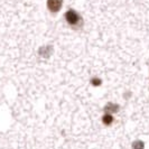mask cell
Instances as JSON below:
<instances>
[{
    "label": "cell",
    "instance_id": "cell-6",
    "mask_svg": "<svg viewBox=\"0 0 149 149\" xmlns=\"http://www.w3.org/2000/svg\"><path fill=\"white\" fill-rule=\"evenodd\" d=\"M92 83H93L94 85H99V84H101V81H100V80H97V79H95V80H93V81H92Z\"/></svg>",
    "mask_w": 149,
    "mask_h": 149
},
{
    "label": "cell",
    "instance_id": "cell-5",
    "mask_svg": "<svg viewBox=\"0 0 149 149\" xmlns=\"http://www.w3.org/2000/svg\"><path fill=\"white\" fill-rule=\"evenodd\" d=\"M131 147H132V149H143L145 148V143L140 140H134L131 143Z\"/></svg>",
    "mask_w": 149,
    "mask_h": 149
},
{
    "label": "cell",
    "instance_id": "cell-3",
    "mask_svg": "<svg viewBox=\"0 0 149 149\" xmlns=\"http://www.w3.org/2000/svg\"><path fill=\"white\" fill-rule=\"evenodd\" d=\"M62 0H48V7L52 11H57L61 8Z\"/></svg>",
    "mask_w": 149,
    "mask_h": 149
},
{
    "label": "cell",
    "instance_id": "cell-4",
    "mask_svg": "<svg viewBox=\"0 0 149 149\" xmlns=\"http://www.w3.org/2000/svg\"><path fill=\"white\" fill-rule=\"evenodd\" d=\"M114 121V118L112 114H109V113H104L103 117H102V123L104 126H111Z\"/></svg>",
    "mask_w": 149,
    "mask_h": 149
},
{
    "label": "cell",
    "instance_id": "cell-2",
    "mask_svg": "<svg viewBox=\"0 0 149 149\" xmlns=\"http://www.w3.org/2000/svg\"><path fill=\"white\" fill-rule=\"evenodd\" d=\"M66 19H67V22H70V24H72V25H75V24H77V20H79V16H77V14H75L74 11H67Z\"/></svg>",
    "mask_w": 149,
    "mask_h": 149
},
{
    "label": "cell",
    "instance_id": "cell-1",
    "mask_svg": "<svg viewBox=\"0 0 149 149\" xmlns=\"http://www.w3.org/2000/svg\"><path fill=\"white\" fill-rule=\"evenodd\" d=\"M119 109L120 107L118 104H116V103H108L104 107V113H109V114L113 116V113H117L119 111Z\"/></svg>",
    "mask_w": 149,
    "mask_h": 149
}]
</instances>
